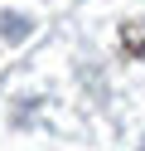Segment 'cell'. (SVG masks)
<instances>
[{
  "mask_svg": "<svg viewBox=\"0 0 145 151\" xmlns=\"http://www.w3.org/2000/svg\"><path fill=\"white\" fill-rule=\"evenodd\" d=\"M121 44H126V54H145V20H135V24H126V34H121Z\"/></svg>",
  "mask_w": 145,
  "mask_h": 151,
  "instance_id": "cell-1",
  "label": "cell"
}]
</instances>
